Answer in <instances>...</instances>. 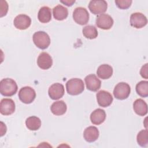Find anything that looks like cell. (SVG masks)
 <instances>
[{"instance_id": "484cf974", "label": "cell", "mask_w": 148, "mask_h": 148, "mask_svg": "<svg viewBox=\"0 0 148 148\" xmlns=\"http://www.w3.org/2000/svg\"><path fill=\"white\" fill-rule=\"evenodd\" d=\"M136 140L138 145L142 147H147L148 144L147 130H141L137 135Z\"/></svg>"}, {"instance_id": "3957f363", "label": "cell", "mask_w": 148, "mask_h": 148, "mask_svg": "<svg viewBox=\"0 0 148 148\" xmlns=\"http://www.w3.org/2000/svg\"><path fill=\"white\" fill-rule=\"evenodd\" d=\"M33 42L35 46L40 49H47L50 44V38L49 35L44 31H38L34 34Z\"/></svg>"}, {"instance_id": "2e32d148", "label": "cell", "mask_w": 148, "mask_h": 148, "mask_svg": "<svg viewBox=\"0 0 148 148\" xmlns=\"http://www.w3.org/2000/svg\"><path fill=\"white\" fill-rule=\"evenodd\" d=\"M106 113L104 110L98 108L94 110L90 115L91 122L95 125H99L104 122L106 119Z\"/></svg>"}, {"instance_id": "e0dca14e", "label": "cell", "mask_w": 148, "mask_h": 148, "mask_svg": "<svg viewBox=\"0 0 148 148\" xmlns=\"http://www.w3.org/2000/svg\"><path fill=\"white\" fill-rule=\"evenodd\" d=\"M99 132L98 128L94 126L87 127L83 132L84 139L88 142H93L99 137Z\"/></svg>"}, {"instance_id": "30bf717a", "label": "cell", "mask_w": 148, "mask_h": 148, "mask_svg": "<svg viewBox=\"0 0 148 148\" xmlns=\"http://www.w3.org/2000/svg\"><path fill=\"white\" fill-rule=\"evenodd\" d=\"M147 23L146 17L142 13L135 12L130 16V24L135 28H141Z\"/></svg>"}, {"instance_id": "277c9868", "label": "cell", "mask_w": 148, "mask_h": 148, "mask_svg": "<svg viewBox=\"0 0 148 148\" xmlns=\"http://www.w3.org/2000/svg\"><path fill=\"white\" fill-rule=\"evenodd\" d=\"M131 92V87L130 85L125 82L119 83L114 87L113 95L114 97L120 100L127 99Z\"/></svg>"}, {"instance_id": "52a82bcc", "label": "cell", "mask_w": 148, "mask_h": 148, "mask_svg": "<svg viewBox=\"0 0 148 148\" xmlns=\"http://www.w3.org/2000/svg\"><path fill=\"white\" fill-rule=\"evenodd\" d=\"M108 8L106 1L103 0H92L90 1L88 9L94 14H101L105 13Z\"/></svg>"}, {"instance_id": "d6986e66", "label": "cell", "mask_w": 148, "mask_h": 148, "mask_svg": "<svg viewBox=\"0 0 148 148\" xmlns=\"http://www.w3.org/2000/svg\"><path fill=\"white\" fill-rule=\"evenodd\" d=\"M67 106L63 101H58L53 102L50 106L51 113L56 116H61L66 112Z\"/></svg>"}, {"instance_id": "f546056e", "label": "cell", "mask_w": 148, "mask_h": 148, "mask_svg": "<svg viewBox=\"0 0 148 148\" xmlns=\"http://www.w3.org/2000/svg\"><path fill=\"white\" fill-rule=\"evenodd\" d=\"M61 3L66 5L68 6H71L73 5V3L75 2V1H60Z\"/></svg>"}, {"instance_id": "603a6c76", "label": "cell", "mask_w": 148, "mask_h": 148, "mask_svg": "<svg viewBox=\"0 0 148 148\" xmlns=\"http://www.w3.org/2000/svg\"><path fill=\"white\" fill-rule=\"evenodd\" d=\"M25 125L31 131H36L41 126V121L36 116H30L26 119Z\"/></svg>"}, {"instance_id": "44dd1931", "label": "cell", "mask_w": 148, "mask_h": 148, "mask_svg": "<svg viewBox=\"0 0 148 148\" xmlns=\"http://www.w3.org/2000/svg\"><path fill=\"white\" fill-rule=\"evenodd\" d=\"M53 14L55 19L61 21L65 19L68 15V10L66 8L61 5H58L53 9Z\"/></svg>"}, {"instance_id": "ba28073f", "label": "cell", "mask_w": 148, "mask_h": 148, "mask_svg": "<svg viewBox=\"0 0 148 148\" xmlns=\"http://www.w3.org/2000/svg\"><path fill=\"white\" fill-rule=\"evenodd\" d=\"M112 17L107 14H101L97 16L95 21L97 26L102 29L108 30L112 28L113 25Z\"/></svg>"}, {"instance_id": "5bb4252c", "label": "cell", "mask_w": 148, "mask_h": 148, "mask_svg": "<svg viewBox=\"0 0 148 148\" xmlns=\"http://www.w3.org/2000/svg\"><path fill=\"white\" fill-rule=\"evenodd\" d=\"M87 90L91 91H97L101 88V82L94 74H90L84 78Z\"/></svg>"}, {"instance_id": "4fadbf2b", "label": "cell", "mask_w": 148, "mask_h": 148, "mask_svg": "<svg viewBox=\"0 0 148 148\" xmlns=\"http://www.w3.org/2000/svg\"><path fill=\"white\" fill-rule=\"evenodd\" d=\"M14 27L21 30H24L27 29L31 25V18L24 14H18L14 19Z\"/></svg>"}, {"instance_id": "7c38bea8", "label": "cell", "mask_w": 148, "mask_h": 148, "mask_svg": "<svg viewBox=\"0 0 148 148\" xmlns=\"http://www.w3.org/2000/svg\"><path fill=\"white\" fill-rule=\"evenodd\" d=\"M65 90L64 86L59 83H54L51 85L48 90V94L51 99L57 100L63 97Z\"/></svg>"}, {"instance_id": "4316f807", "label": "cell", "mask_w": 148, "mask_h": 148, "mask_svg": "<svg viewBox=\"0 0 148 148\" xmlns=\"http://www.w3.org/2000/svg\"><path fill=\"white\" fill-rule=\"evenodd\" d=\"M115 3L116 6L121 9H127L131 6L132 2L131 0H116Z\"/></svg>"}, {"instance_id": "9a60e30c", "label": "cell", "mask_w": 148, "mask_h": 148, "mask_svg": "<svg viewBox=\"0 0 148 148\" xmlns=\"http://www.w3.org/2000/svg\"><path fill=\"white\" fill-rule=\"evenodd\" d=\"M37 64L42 69H48L51 68L53 65L52 58L47 53L42 52L38 57Z\"/></svg>"}, {"instance_id": "9c48e42d", "label": "cell", "mask_w": 148, "mask_h": 148, "mask_svg": "<svg viewBox=\"0 0 148 148\" xmlns=\"http://www.w3.org/2000/svg\"><path fill=\"white\" fill-rule=\"evenodd\" d=\"M15 103L10 98H3L0 103V112L2 114L8 116L13 114L15 111Z\"/></svg>"}, {"instance_id": "5b68a950", "label": "cell", "mask_w": 148, "mask_h": 148, "mask_svg": "<svg viewBox=\"0 0 148 148\" xmlns=\"http://www.w3.org/2000/svg\"><path fill=\"white\" fill-rule=\"evenodd\" d=\"M18 96L22 102L29 104L34 101L36 97V92L34 89L32 87L29 86H25L19 90Z\"/></svg>"}, {"instance_id": "cb8c5ba5", "label": "cell", "mask_w": 148, "mask_h": 148, "mask_svg": "<svg viewBox=\"0 0 148 148\" xmlns=\"http://www.w3.org/2000/svg\"><path fill=\"white\" fill-rule=\"evenodd\" d=\"M82 32L84 37L89 39H93L98 36V33L97 28L91 25L84 27L82 29Z\"/></svg>"}, {"instance_id": "ac0fdd59", "label": "cell", "mask_w": 148, "mask_h": 148, "mask_svg": "<svg viewBox=\"0 0 148 148\" xmlns=\"http://www.w3.org/2000/svg\"><path fill=\"white\" fill-rule=\"evenodd\" d=\"M134 112L139 116H143L147 113V105L142 99H136L133 103Z\"/></svg>"}, {"instance_id": "d4e9b609", "label": "cell", "mask_w": 148, "mask_h": 148, "mask_svg": "<svg viewBox=\"0 0 148 148\" xmlns=\"http://www.w3.org/2000/svg\"><path fill=\"white\" fill-rule=\"evenodd\" d=\"M136 91L137 94L142 97L148 96V82L142 80L136 85Z\"/></svg>"}, {"instance_id": "8fae6325", "label": "cell", "mask_w": 148, "mask_h": 148, "mask_svg": "<svg viewBox=\"0 0 148 148\" xmlns=\"http://www.w3.org/2000/svg\"><path fill=\"white\" fill-rule=\"evenodd\" d=\"M97 100L100 106L105 108L110 105L113 98L112 94L105 90H101L97 93Z\"/></svg>"}, {"instance_id": "7a4b0ae2", "label": "cell", "mask_w": 148, "mask_h": 148, "mask_svg": "<svg viewBox=\"0 0 148 148\" xmlns=\"http://www.w3.org/2000/svg\"><path fill=\"white\" fill-rule=\"evenodd\" d=\"M66 89L69 95H77L84 91V84L80 79L72 78L66 82Z\"/></svg>"}, {"instance_id": "83f0119b", "label": "cell", "mask_w": 148, "mask_h": 148, "mask_svg": "<svg viewBox=\"0 0 148 148\" xmlns=\"http://www.w3.org/2000/svg\"><path fill=\"white\" fill-rule=\"evenodd\" d=\"M8 10V5L6 1H1V17L5 16Z\"/></svg>"}, {"instance_id": "f1b7e54d", "label": "cell", "mask_w": 148, "mask_h": 148, "mask_svg": "<svg viewBox=\"0 0 148 148\" xmlns=\"http://www.w3.org/2000/svg\"><path fill=\"white\" fill-rule=\"evenodd\" d=\"M147 65L148 64L146 63L144 65H143L140 71V74L141 76L146 79H148V72H147Z\"/></svg>"}, {"instance_id": "8992f818", "label": "cell", "mask_w": 148, "mask_h": 148, "mask_svg": "<svg viewBox=\"0 0 148 148\" xmlns=\"http://www.w3.org/2000/svg\"><path fill=\"white\" fill-rule=\"evenodd\" d=\"M74 21L79 25H85L89 20V13L85 8L77 7L73 12Z\"/></svg>"}, {"instance_id": "7402d4cb", "label": "cell", "mask_w": 148, "mask_h": 148, "mask_svg": "<svg viewBox=\"0 0 148 148\" xmlns=\"http://www.w3.org/2000/svg\"><path fill=\"white\" fill-rule=\"evenodd\" d=\"M38 18L42 23H47L51 19V11L49 7L43 6L42 7L38 14Z\"/></svg>"}, {"instance_id": "6da1fadb", "label": "cell", "mask_w": 148, "mask_h": 148, "mask_svg": "<svg viewBox=\"0 0 148 148\" xmlns=\"http://www.w3.org/2000/svg\"><path fill=\"white\" fill-rule=\"evenodd\" d=\"M17 89V83L12 79L5 78L0 82V92L5 97H11L14 95Z\"/></svg>"}, {"instance_id": "ffe728a7", "label": "cell", "mask_w": 148, "mask_h": 148, "mask_svg": "<svg viewBox=\"0 0 148 148\" xmlns=\"http://www.w3.org/2000/svg\"><path fill=\"white\" fill-rule=\"evenodd\" d=\"M113 68L108 64L101 65L97 69V76L102 79H108L113 75Z\"/></svg>"}]
</instances>
